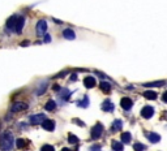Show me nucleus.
<instances>
[{"label":"nucleus","instance_id":"2","mask_svg":"<svg viewBox=\"0 0 167 151\" xmlns=\"http://www.w3.org/2000/svg\"><path fill=\"white\" fill-rule=\"evenodd\" d=\"M102 133H103V127H102L101 122H97V124L93 127V129H91V138L98 139L99 137L102 136Z\"/></svg>","mask_w":167,"mask_h":151},{"label":"nucleus","instance_id":"27","mask_svg":"<svg viewBox=\"0 0 167 151\" xmlns=\"http://www.w3.org/2000/svg\"><path fill=\"white\" fill-rule=\"evenodd\" d=\"M41 151H55V149L51 145H43V146L41 147Z\"/></svg>","mask_w":167,"mask_h":151},{"label":"nucleus","instance_id":"28","mask_svg":"<svg viewBox=\"0 0 167 151\" xmlns=\"http://www.w3.org/2000/svg\"><path fill=\"white\" fill-rule=\"evenodd\" d=\"M46 89H47V83H43V85H41V87L37 90V94H38V95L43 94L44 91H46Z\"/></svg>","mask_w":167,"mask_h":151},{"label":"nucleus","instance_id":"3","mask_svg":"<svg viewBox=\"0 0 167 151\" xmlns=\"http://www.w3.org/2000/svg\"><path fill=\"white\" fill-rule=\"evenodd\" d=\"M44 120H46V115L37 113V115L30 116V124H32V125H38V124H42Z\"/></svg>","mask_w":167,"mask_h":151},{"label":"nucleus","instance_id":"13","mask_svg":"<svg viewBox=\"0 0 167 151\" xmlns=\"http://www.w3.org/2000/svg\"><path fill=\"white\" fill-rule=\"evenodd\" d=\"M63 37L65 39H69V41H72V39L76 38V34H74V31L72 29H65L63 31Z\"/></svg>","mask_w":167,"mask_h":151},{"label":"nucleus","instance_id":"16","mask_svg":"<svg viewBox=\"0 0 167 151\" xmlns=\"http://www.w3.org/2000/svg\"><path fill=\"white\" fill-rule=\"evenodd\" d=\"M131 141H132V136H131L129 132H125L121 134V142H123V143L128 145V143H131Z\"/></svg>","mask_w":167,"mask_h":151},{"label":"nucleus","instance_id":"36","mask_svg":"<svg viewBox=\"0 0 167 151\" xmlns=\"http://www.w3.org/2000/svg\"><path fill=\"white\" fill-rule=\"evenodd\" d=\"M54 21H55V22H56V24H63V22H62V21H59V20H56V18H54Z\"/></svg>","mask_w":167,"mask_h":151},{"label":"nucleus","instance_id":"23","mask_svg":"<svg viewBox=\"0 0 167 151\" xmlns=\"http://www.w3.org/2000/svg\"><path fill=\"white\" fill-rule=\"evenodd\" d=\"M71 96V91L68 90V89H65L64 87L63 90H62V99H64V100H68V98Z\"/></svg>","mask_w":167,"mask_h":151},{"label":"nucleus","instance_id":"4","mask_svg":"<svg viewBox=\"0 0 167 151\" xmlns=\"http://www.w3.org/2000/svg\"><path fill=\"white\" fill-rule=\"evenodd\" d=\"M27 107H29V106H27L26 103H24V102H16V103H13V104H12L11 111H12V112H21V111L27 110Z\"/></svg>","mask_w":167,"mask_h":151},{"label":"nucleus","instance_id":"6","mask_svg":"<svg viewBox=\"0 0 167 151\" xmlns=\"http://www.w3.org/2000/svg\"><path fill=\"white\" fill-rule=\"evenodd\" d=\"M153 115H154V108H153L152 106H145V107L141 110V116H142L144 119H150V117H153Z\"/></svg>","mask_w":167,"mask_h":151},{"label":"nucleus","instance_id":"11","mask_svg":"<svg viewBox=\"0 0 167 151\" xmlns=\"http://www.w3.org/2000/svg\"><path fill=\"white\" fill-rule=\"evenodd\" d=\"M95 83H97L95 82V78L91 77V76H88V77L84 78V85H85L88 89L94 87V86H95Z\"/></svg>","mask_w":167,"mask_h":151},{"label":"nucleus","instance_id":"21","mask_svg":"<svg viewBox=\"0 0 167 151\" xmlns=\"http://www.w3.org/2000/svg\"><path fill=\"white\" fill-rule=\"evenodd\" d=\"M77 106H79V107H81V108H86L89 106V98L85 95V96H84V99H81L80 102H77Z\"/></svg>","mask_w":167,"mask_h":151},{"label":"nucleus","instance_id":"5","mask_svg":"<svg viewBox=\"0 0 167 151\" xmlns=\"http://www.w3.org/2000/svg\"><path fill=\"white\" fill-rule=\"evenodd\" d=\"M47 30V22L46 20H39L37 22V34L38 35H44Z\"/></svg>","mask_w":167,"mask_h":151},{"label":"nucleus","instance_id":"18","mask_svg":"<svg viewBox=\"0 0 167 151\" xmlns=\"http://www.w3.org/2000/svg\"><path fill=\"white\" fill-rule=\"evenodd\" d=\"M111 147H112L114 151H123V143H120V142H118V141H112Z\"/></svg>","mask_w":167,"mask_h":151},{"label":"nucleus","instance_id":"17","mask_svg":"<svg viewBox=\"0 0 167 151\" xmlns=\"http://www.w3.org/2000/svg\"><path fill=\"white\" fill-rule=\"evenodd\" d=\"M44 108H46V111H54L55 108H56V103H55V100L50 99L48 102L44 104Z\"/></svg>","mask_w":167,"mask_h":151},{"label":"nucleus","instance_id":"31","mask_svg":"<svg viewBox=\"0 0 167 151\" xmlns=\"http://www.w3.org/2000/svg\"><path fill=\"white\" fill-rule=\"evenodd\" d=\"M44 42H46V43H48V42H51V37H50L48 34H44Z\"/></svg>","mask_w":167,"mask_h":151},{"label":"nucleus","instance_id":"12","mask_svg":"<svg viewBox=\"0 0 167 151\" xmlns=\"http://www.w3.org/2000/svg\"><path fill=\"white\" fill-rule=\"evenodd\" d=\"M146 134V137L149 138V141L150 142H153V143H157V142H159L161 141V136L159 134H157V133H149V132H145Z\"/></svg>","mask_w":167,"mask_h":151},{"label":"nucleus","instance_id":"29","mask_svg":"<svg viewBox=\"0 0 167 151\" xmlns=\"http://www.w3.org/2000/svg\"><path fill=\"white\" fill-rule=\"evenodd\" d=\"M90 151H101V146H98V145H95V146H91Z\"/></svg>","mask_w":167,"mask_h":151},{"label":"nucleus","instance_id":"25","mask_svg":"<svg viewBox=\"0 0 167 151\" xmlns=\"http://www.w3.org/2000/svg\"><path fill=\"white\" fill-rule=\"evenodd\" d=\"M69 138H68V141H69V143H77V142H79V138H77L76 136H74V134H69Z\"/></svg>","mask_w":167,"mask_h":151},{"label":"nucleus","instance_id":"32","mask_svg":"<svg viewBox=\"0 0 167 151\" xmlns=\"http://www.w3.org/2000/svg\"><path fill=\"white\" fill-rule=\"evenodd\" d=\"M22 47H26V46H29V41H24L22 43H20Z\"/></svg>","mask_w":167,"mask_h":151},{"label":"nucleus","instance_id":"1","mask_svg":"<svg viewBox=\"0 0 167 151\" xmlns=\"http://www.w3.org/2000/svg\"><path fill=\"white\" fill-rule=\"evenodd\" d=\"M13 142H15L13 134L9 130H5L0 137V149L3 151H9L13 147Z\"/></svg>","mask_w":167,"mask_h":151},{"label":"nucleus","instance_id":"34","mask_svg":"<svg viewBox=\"0 0 167 151\" xmlns=\"http://www.w3.org/2000/svg\"><path fill=\"white\" fill-rule=\"evenodd\" d=\"M163 102H167V93H163Z\"/></svg>","mask_w":167,"mask_h":151},{"label":"nucleus","instance_id":"35","mask_svg":"<svg viewBox=\"0 0 167 151\" xmlns=\"http://www.w3.org/2000/svg\"><path fill=\"white\" fill-rule=\"evenodd\" d=\"M54 90H56V91H59V90H60V87H59V85H54Z\"/></svg>","mask_w":167,"mask_h":151},{"label":"nucleus","instance_id":"10","mask_svg":"<svg viewBox=\"0 0 167 151\" xmlns=\"http://www.w3.org/2000/svg\"><path fill=\"white\" fill-rule=\"evenodd\" d=\"M114 108H115V106H114V103L111 102V100L106 99L103 103H102V110L106 111V112H112Z\"/></svg>","mask_w":167,"mask_h":151},{"label":"nucleus","instance_id":"26","mask_svg":"<svg viewBox=\"0 0 167 151\" xmlns=\"http://www.w3.org/2000/svg\"><path fill=\"white\" fill-rule=\"evenodd\" d=\"M133 149H135V151H144L146 149L145 146H144L142 143H135V146H133Z\"/></svg>","mask_w":167,"mask_h":151},{"label":"nucleus","instance_id":"7","mask_svg":"<svg viewBox=\"0 0 167 151\" xmlns=\"http://www.w3.org/2000/svg\"><path fill=\"white\" fill-rule=\"evenodd\" d=\"M120 106L123 107V110H125V111H129L131 108L133 107V102H132V99L131 98H123V99L120 100Z\"/></svg>","mask_w":167,"mask_h":151},{"label":"nucleus","instance_id":"33","mask_svg":"<svg viewBox=\"0 0 167 151\" xmlns=\"http://www.w3.org/2000/svg\"><path fill=\"white\" fill-rule=\"evenodd\" d=\"M71 80H72V81H76V80H77V74H72Z\"/></svg>","mask_w":167,"mask_h":151},{"label":"nucleus","instance_id":"24","mask_svg":"<svg viewBox=\"0 0 167 151\" xmlns=\"http://www.w3.org/2000/svg\"><path fill=\"white\" fill-rule=\"evenodd\" d=\"M16 145H17L18 149H25V147H26V141L22 139V138H18L17 142H16Z\"/></svg>","mask_w":167,"mask_h":151},{"label":"nucleus","instance_id":"37","mask_svg":"<svg viewBox=\"0 0 167 151\" xmlns=\"http://www.w3.org/2000/svg\"><path fill=\"white\" fill-rule=\"evenodd\" d=\"M62 151H71L69 149H67V147H64V149H62Z\"/></svg>","mask_w":167,"mask_h":151},{"label":"nucleus","instance_id":"8","mask_svg":"<svg viewBox=\"0 0 167 151\" xmlns=\"http://www.w3.org/2000/svg\"><path fill=\"white\" fill-rule=\"evenodd\" d=\"M24 24H25V18L22 16L17 17V20H16V26H15V30L17 34H21L22 29H24Z\"/></svg>","mask_w":167,"mask_h":151},{"label":"nucleus","instance_id":"15","mask_svg":"<svg viewBox=\"0 0 167 151\" xmlns=\"http://www.w3.org/2000/svg\"><path fill=\"white\" fill-rule=\"evenodd\" d=\"M16 20H17V16H12V17L8 18V21H7V27H8V29H11V30L15 29V26H16Z\"/></svg>","mask_w":167,"mask_h":151},{"label":"nucleus","instance_id":"30","mask_svg":"<svg viewBox=\"0 0 167 151\" xmlns=\"http://www.w3.org/2000/svg\"><path fill=\"white\" fill-rule=\"evenodd\" d=\"M73 122H76V124H79V125H81V127H85V122H82V121H80V120H77V119H73Z\"/></svg>","mask_w":167,"mask_h":151},{"label":"nucleus","instance_id":"20","mask_svg":"<svg viewBox=\"0 0 167 151\" xmlns=\"http://www.w3.org/2000/svg\"><path fill=\"white\" fill-rule=\"evenodd\" d=\"M166 85V81H158V82H149V83H144V86H147V87H154V86H163Z\"/></svg>","mask_w":167,"mask_h":151},{"label":"nucleus","instance_id":"22","mask_svg":"<svg viewBox=\"0 0 167 151\" xmlns=\"http://www.w3.org/2000/svg\"><path fill=\"white\" fill-rule=\"evenodd\" d=\"M101 89H102V91H105V93H110L111 91V83H108V82H101Z\"/></svg>","mask_w":167,"mask_h":151},{"label":"nucleus","instance_id":"9","mask_svg":"<svg viewBox=\"0 0 167 151\" xmlns=\"http://www.w3.org/2000/svg\"><path fill=\"white\" fill-rule=\"evenodd\" d=\"M42 127H43V129L48 130V132H52V130H55V121L54 120L46 119L43 122H42Z\"/></svg>","mask_w":167,"mask_h":151},{"label":"nucleus","instance_id":"19","mask_svg":"<svg viewBox=\"0 0 167 151\" xmlns=\"http://www.w3.org/2000/svg\"><path fill=\"white\" fill-rule=\"evenodd\" d=\"M144 96L149 100H154V99H157V93H155V91H145Z\"/></svg>","mask_w":167,"mask_h":151},{"label":"nucleus","instance_id":"14","mask_svg":"<svg viewBox=\"0 0 167 151\" xmlns=\"http://www.w3.org/2000/svg\"><path fill=\"white\" fill-rule=\"evenodd\" d=\"M121 128H123V122H121V120H115V121L112 122V128H111V130H112V132H119Z\"/></svg>","mask_w":167,"mask_h":151}]
</instances>
